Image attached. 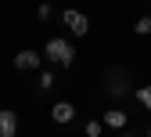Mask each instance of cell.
<instances>
[{"instance_id": "obj_5", "label": "cell", "mask_w": 151, "mask_h": 137, "mask_svg": "<svg viewBox=\"0 0 151 137\" xmlns=\"http://www.w3.org/2000/svg\"><path fill=\"white\" fill-rule=\"evenodd\" d=\"M0 137H18V112L0 108Z\"/></svg>"}, {"instance_id": "obj_10", "label": "cell", "mask_w": 151, "mask_h": 137, "mask_svg": "<svg viewBox=\"0 0 151 137\" xmlns=\"http://www.w3.org/2000/svg\"><path fill=\"white\" fill-rule=\"evenodd\" d=\"M133 33H137V36H147V33H151V14L137 18V22H133Z\"/></svg>"}, {"instance_id": "obj_6", "label": "cell", "mask_w": 151, "mask_h": 137, "mask_svg": "<svg viewBox=\"0 0 151 137\" xmlns=\"http://www.w3.org/2000/svg\"><path fill=\"white\" fill-rule=\"evenodd\" d=\"M50 119H54V123H61V126L72 123V119H76V105H72V101H58V105L50 108Z\"/></svg>"}, {"instance_id": "obj_1", "label": "cell", "mask_w": 151, "mask_h": 137, "mask_svg": "<svg viewBox=\"0 0 151 137\" xmlns=\"http://www.w3.org/2000/svg\"><path fill=\"white\" fill-rule=\"evenodd\" d=\"M101 87H104L108 97H115V101H122V97H129V94L137 90V87H133V76H129L126 65H111V69H104Z\"/></svg>"}, {"instance_id": "obj_12", "label": "cell", "mask_w": 151, "mask_h": 137, "mask_svg": "<svg viewBox=\"0 0 151 137\" xmlns=\"http://www.w3.org/2000/svg\"><path fill=\"white\" fill-rule=\"evenodd\" d=\"M36 14H40L43 22H50V14H54V11H50V4H40V7H36Z\"/></svg>"}, {"instance_id": "obj_13", "label": "cell", "mask_w": 151, "mask_h": 137, "mask_svg": "<svg viewBox=\"0 0 151 137\" xmlns=\"http://www.w3.org/2000/svg\"><path fill=\"white\" fill-rule=\"evenodd\" d=\"M144 137H151V126H147V130H144Z\"/></svg>"}, {"instance_id": "obj_2", "label": "cell", "mask_w": 151, "mask_h": 137, "mask_svg": "<svg viewBox=\"0 0 151 137\" xmlns=\"http://www.w3.org/2000/svg\"><path fill=\"white\" fill-rule=\"evenodd\" d=\"M43 51H47V62L61 65V69H72V65H76V47L65 40V36H50Z\"/></svg>"}, {"instance_id": "obj_11", "label": "cell", "mask_w": 151, "mask_h": 137, "mask_svg": "<svg viewBox=\"0 0 151 137\" xmlns=\"http://www.w3.org/2000/svg\"><path fill=\"white\" fill-rule=\"evenodd\" d=\"M83 130H86V137H101V130H104V123H97V119H90V123H86Z\"/></svg>"}, {"instance_id": "obj_8", "label": "cell", "mask_w": 151, "mask_h": 137, "mask_svg": "<svg viewBox=\"0 0 151 137\" xmlns=\"http://www.w3.org/2000/svg\"><path fill=\"white\" fill-rule=\"evenodd\" d=\"M133 101H137V105H140L144 112H151V83H147V87H137V90H133Z\"/></svg>"}, {"instance_id": "obj_7", "label": "cell", "mask_w": 151, "mask_h": 137, "mask_svg": "<svg viewBox=\"0 0 151 137\" xmlns=\"http://www.w3.org/2000/svg\"><path fill=\"white\" fill-rule=\"evenodd\" d=\"M104 126L122 130V126H126V112H122V108H108V112H104Z\"/></svg>"}, {"instance_id": "obj_3", "label": "cell", "mask_w": 151, "mask_h": 137, "mask_svg": "<svg viewBox=\"0 0 151 137\" xmlns=\"http://www.w3.org/2000/svg\"><path fill=\"white\" fill-rule=\"evenodd\" d=\"M61 22H65V29L76 33V36H86V33H90V18H86L83 11H76V7H68V11L61 14Z\"/></svg>"}, {"instance_id": "obj_4", "label": "cell", "mask_w": 151, "mask_h": 137, "mask_svg": "<svg viewBox=\"0 0 151 137\" xmlns=\"http://www.w3.org/2000/svg\"><path fill=\"white\" fill-rule=\"evenodd\" d=\"M40 65H43V54L40 51H18L14 54V69L18 72H40Z\"/></svg>"}, {"instance_id": "obj_14", "label": "cell", "mask_w": 151, "mask_h": 137, "mask_svg": "<svg viewBox=\"0 0 151 137\" xmlns=\"http://www.w3.org/2000/svg\"><path fill=\"white\" fill-rule=\"evenodd\" d=\"M119 137H133V133H119Z\"/></svg>"}, {"instance_id": "obj_9", "label": "cell", "mask_w": 151, "mask_h": 137, "mask_svg": "<svg viewBox=\"0 0 151 137\" xmlns=\"http://www.w3.org/2000/svg\"><path fill=\"white\" fill-rule=\"evenodd\" d=\"M54 83H58V76H54L50 69H47V72H40V80H36V87H40V90H54Z\"/></svg>"}]
</instances>
